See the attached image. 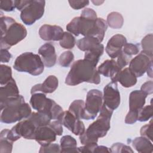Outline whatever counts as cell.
I'll return each mask as SVG.
<instances>
[{
	"label": "cell",
	"instance_id": "23",
	"mask_svg": "<svg viewBox=\"0 0 153 153\" xmlns=\"http://www.w3.org/2000/svg\"><path fill=\"white\" fill-rule=\"evenodd\" d=\"M60 152H78L76 140L70 135L63 136L60 141Z\"/></svg>",
	"mask_w": 153,
	"mask_h": 153
},
{
	"label": "cell",
	"instance_id": "8",
	"mask_svg": "<svg viewBox=\"0 0 153 153\" xmlns=\"http://www.w3.org/2000/svg\"><path fill=\"white\" fill-rule=\"evenodd\" d=\"M45 1L29 0V2L21 11L20 19L26 25H32L44 15Z\"/></svg>",
	"mask_w": 153,
	"mask_h": 153
},
{
	"label": "cell",
	"instance_id": "28",
	"mask_svg": "<svg viewBox=\"0 0 153 153\" xmlns=\"http://www.w3.org/2000/svg\"><path fill=\"white\" fill-rule=\"evenodd\" d=\"M11 68L5 65L0 66V84L2 85L7 84L12 79Z\"/></svg>",
	"mask_w": 153,
	"mask_h": 153
},
{
	"label": "cell",
	"instance_id": "39",
	"mask_svg": "<svg viewBox=\"0 0 153 153\" xmlns=\"http://www.w3.org/2000/svg\"><path fill=\"white\" fill-rule=\"evenodd\" d=\"M0 8L2 10L5 11H12L16 8L14 4V1L12 0H5L0 1Z\"/></svg>",
	"mask_w": 153,
	"mask_h": 153
},
{
	"label": "cell",
	"instance_id": "42",
	"mask_svg": "<svg viewBox=\"0 0 153 153\" xmlns=\"http://www.w3.org/2000/svg\"><path fill=\"white\" fill-rule=\"evenodd\" d=\"M137 112L129 111L125 118V123L128 124L135 123L137 121Z\"/></svg>",
	"mask_w": 153,
	"mask_h": 153
},
{
	"label": "cell",
	"instance_id": "31",
	"mask_svg": "<svg viewBox=\"0 0 153 153\" xmlns=\"http://www.w3.org/2000/svg\"><path fill=\"white\" fill-rule=\"evenodd\" d=\"M142 51L152 57V34L146 35L141 41Z\"/></svg>",
	"mask_w": 153,
	"mask_h": 153
},
{
	"label": "cell",
	"instance_id": "26",
	"mask_svg": "<svg viewBox=\"0 0 153 153\" xmlns=\"http://www.w3.org/2000/svg\"><path fill=\"white\" fill-rule=\"evenodd\" d=\"M106 23L113 29H120L123 25L124 19L123 16L118 12H111L107 16Z\"/></svg>",
	"mask_w": 153,
	"mask_h": 153
},
{
	"label": "cell",
	"instance_id": "10",
	"mask_svg": "<svg viewBox=\"0 0 153 153\" xmlns=\"http://www.w3.org/2000/svg\"><path fill=\"white\" fill-rule=\"evenodd\" d=\"M151 67H152V57L142 51L130 61L128 69L136 77H140Z\"/></svg>",
	"mask_w": 153,
	"mask_h": 153
},
{
	"label": "cell",
	"instance_id": "43",
	"mask_svg": "<svg viewBox=\"0 0 153 153\" xmlns=\"http://www.w3.org/2000/svg\"><path fill=\"white\" fill-rule=\"evenodd\" d=\"M140 90L146 95L151 94L153 93V82L152 81H148L142 84Z\"/></svg>",
	"mask_w": 153,
	"mask_h": 153
},
{
	"label": "cell",
	"instance_id": "17",
	"mask_svg": "<svg viewBox=\"0 0 153 153\" xmlns=\"http://www.w3.org/2000/svg\"><path fill=\"white\" fill-rule=\"evenodd\" d=\"M59 81L57 78L54 75H50L42 83L33 85L31 88L30 93L32 94L40 92L44 94L51 93L57 89Z\"/></svg>",
	"mask_w": 153,
	"mask_h": 153
},
{
	"label": "cell",
	"instance_id": "38",
	"mask_svg": "<svg viewBox=\"0 0 153 153\" xmlns=\"http://www.w3.org/2000/svg\"><path fill=\"white\" fill-rule=\"evenodd\" d=\"M140 135L141 136L145 137L150 140H152V121L149 124H146L142 126L140 128Z\"/></svg>",
	"mask_w": 153,
	"mask_h": 153
},
{
	"label": "cell",
	"instance_id": "7",
	"mask_svg": "<svg viewBox=\"0 0 153 153\" xmlns=\"http://www.w3.org/2000/svg\"><path fill=\"white\" fill-rule=\"evenodd\" d=\"M103 105L102 93L97 89H92L88 91L84 104L82 119L94 120Z\"/></svg>",
	"mask_w": 153,
	"mask_h": 153
},
{
	"label": "cell",
	"instance_id": "6",
	"mask_svg": "<svg viewBox=\"0 0 153 153\" xmlns=\"http://www.w3.org/2000/svg\"><path fill=\"white\" fill-rule=\"evenodd\" d=\"M13 68L19 72H27L37 76L43 72L44 65L39 55L32 52H26L17 56Z\"/></svg>",
	"mask_w": 153,
	"mask_h": 153
},
{
	"label": "cell",
	"instance_id": "40",
	"mask_svg": "<svg viewBox=\"0 0 153 153\" xmlns=\"http://www.w3.org/2000/svg\"><path fill=\"white\" fill-rule=\"evenodd\" d=\"M70 6L74 10H79L89 4V1H69Z\"/></svg>",
	"mask_w": 153,
	"mask_h": 153
},
{
	"label": "cell",
	"instance_id": "3",
	"mask_svg": "<svg viewBox=\"0 0 153 153\" xmlns=\"http://www.w3.org/2000/svg\"><path fill=\"white\" fill-rule=\"evenodd\" d=\"M84 82L95 84L100 82V76L96 66L85 59L74 62L65 78V84L71 86Z\"/></svg>",
	"mask_w": 153,
	"mask_h": 153
},
{
	"label": "cell",
	"instance_id": "1",
	"mask_svg": "<svg viewBox=\"0 0 153 153\" xmlns=\"http://www.w3.org/2000/svg\"><path fill=\"white\" fill-rule=\"evenodd\" d=\"M108 24L102 18H97L96 13L91 8H85L80 17L74 18L67 25L66 30L75 36H93L100 42L103 41Z\"/></svg>",
	"mask_w": 153,
	"mask_h": 153
},
{
	"label": "cell",
	"instance_id": "30",
	"mask_svg": "<svg viewBox=\"0 0 153 153\" xmlns=\"http://www.w3.org/2000/svg\"><path fill=\"white\" fill-rule=\"evenodd\" d=\"M152 106L151 105L143 107L138 112L137 120L144 122L149 120L152 117Z\"/></svg>",
	"mask_w": 153,
	"mask_h": 153
},
{
	"label": "cell",
	"instance_id": "29",
	"mask_svg": "<svg viewBox=\"0 0 153 153\" xmlns=\"http://www.w3.org/2000/svg\"><path fill=\"white\" fill-rule=\"evenodd\" d=\"M75 43V37L69 32H65L62 38L60 40V45L65 49L73 48Z\"/></svg>",
	"mask_w": 153,
	"mask_h": 153
},
{
	"label": "cell",
	"instance_id": "33",
	"mask_svg": "<svg viewBox=\"0 0 153 153\" xmlns=\"http://www.w3.org/2000/svg\"><path fill=\"white\" fill-rule=\"evenodd\" d=\"M13 142L9 140L2 133H0V152L2 153L12 152Z\"/></svg>",
	"mask_w": 153,
	"mask_h": 153
},
{
	"label": "cell",
	"instance_id": "9",
	"mask_svg": "<svg viewBox=\"0 0 153 153\" xmlns=\"http://www.w3.org/2000/svg\"><path fill=\"white\" fill-rule=\"evenodd\" d=\"M30 104L32 108L38 112L50 115L51 118L57 105L53 100L47 98L45 94L41 92L32 94L30 99Z\"/></svg>",
	"mask_w": 153,
	"mask_h": 153
},
{
	"label": "cell",
	"instance_id": "12",
	"mask_svg": "<svg viewBox=\"0 0 153 153\" xmlns=\"http://www.w3.org/2000/svg\"><path fill=\"white\" fill-rule=\"evenodd\" d=\"M103 103L112 110L117 109L120 103V94L116 82H111L103 88Z\"/></svg>",
	"mask_w": 153,
	"mask_h": 153
},
{
	"label": "cell",
	"instance_id": "32",
	"mask_svg": "<svg viewBox=\"0 0 153 153\" xmlns=\"http://www.w3.org/2000/svg\"><path fill=\"white\" fill-rule=\"evenodd\" d=\"M74 59V54L70 51H66L60 54L59 63L62 67H68Z\"/></svg>",
	"mask_w": 153,
	"mask_h": 153
},
{
	"label": "cell",
	"instance_id": "25",
	"mask_svg": "<svg viewBox=\"0 0 153 153\" xmlns=\"http://www.w3.org/2000/svg\"><path fill=\"white\" fill-rule=\"evenodd\" d=\"M27 118L33 123L36 128L39 127L48 125L52 120L50 115L39 112H32Z\"/></svg>",
	"mask_w": 153,
	"mask_h": 153
},
{
	"label": "cell",
	"instance_id": "15",
	"mask_svg": "<svg viewBox=\"0 0 153 153\" xmlns=\"http://www.w3.org/2000/svg\"><path fill=\"white\" fill-rule=\"evenodd\" d=\"M56 133L49 126L38 127L35 131V140L41 145L46 146L56 139Z\"/></svg>",
	"mask_w": 153,
	"mask_h": 153
},
{
	"label": "cell",
	"instance_id": "46",
	"mask_svg": "<svg viewBox=\"0 0 153 153\" xmlns=\"http://www.w3.org/2000/svg\"><path fill=\"white\" fill-rule=\"evenodd\" d=\"M93 152H111V150L105 146H97Z\"/></svg>",
	"mask_w": 153,
	"mask_h": 153
},
{
	"label": "cell",
	"instance_id": "27",
	"mask_svg": "<svg viewBox=\"0 0 153 153\" xmlns=\"http://www.w3.org/2000/svg\"><path fill=\"white\" fill-rule=\"evenodd\" d=\"M84 102L82 100H75L71 103L69 110L77 119H82L84 108Z\"/></svg>",
	"mask_w": 153,
	"mask_h": 153
},
{
	"label": "cell",
	"instance_id": "37",
	"mask_svg": "<svg viewBox=\"0 0 153 153\" xmlns=\"http://www.w3.org/2000/svg\"><path fill=\"white\" fill-rule=\"evenodd\" d=\"M117 57H118V59H117V63L118 68L121 70H122L123 68H124L126 66H127L128 64V63L130 61V59H131V56H129L124 54L123 52V51Z\"/></svg>",
	"mask_w": 153,
	"mask_h": 153
},
{
	"label": "cell",
	"instance_id": "2",
	"mask_svg": "<svg viewBox=\"0 0 153 153\" xmlns=\"http://www.w3.org/2000/svg\"><path fill=\"white\" fill-rule=\"evenodd\" d=\"M113 111L103 103L97 120L79 135V140L82 145L94 148L97 146L98 139L105 136L110 129V121Z\"/></svg>",
	"mask_w": 153,
	"mask_h": 153
},
{
	"label": "cell",
	"instance_id": "24",
	"mask_svg": "<svg viewBox=\"0 0 153 153\" xmlns=\"http://www.w3.org/2000/svg\"><path fill=\"white\" fill-rule=\"evenodd\" d=\"M133 148L139 152H152L153 146L151 140L141 136L137 137L132 142Z\"/></svg>",
	"mask_w": 153,
	"mask_h": 153
},
{
	"label": "cell",
	"instance_id": "20",
	"mask_svg": "<svg viewBox=\"0 0 153 153\" xmlns=\"http://www.w3.org/2000/svg\"><path fill=\"white\" fill-rule=\"evenodd\" d=\"M147 95L141 90H134L129 96V111L137 112L145 103Z\"/></svg>",
	"mask_w": 153,
	"mask_h": 153
},
{
	"label": "cell",
	"instance_id": "18",
	"mask_svg": "<svg viewBox=\"0 0 153 153\" xmlns=\"http://www.w3.org/2000/svg\"><path fill=\"white\" fill-rule=\"evenodd\" d=\"M111 81L116 82H119L124 87L128 88L136 84L137 77L128 68H126L121 70Z\"/></svg>",
	"mask_w": 153,
	"mask_h": 153
},
{
	"label": "cell",
	"instance_id": "34",
	"mask_svg": "<svg viewBox=\"0 0 153 153\" xmlns=\"http://www.w3.org/2000/svg\"><path fill=\"white\" fill-rule=\"evenodd\" d=\"M109 149L111 152H133V151L129 146L124 145L122 143H114Z\"/></svg>",
	"mask_w": 153,
	"mask_h": 153
},
{
	"label": "cell",
	"instance_id": "41",
	"mask_svg": "<svg viewBox=\"0 0 153 153\" xmlns=\"http://www.w3.org/2000/svg\"><path fill=\"white\" fill-rule=\"evenodd\" d=\"M56 132V134L58 136H60L63 133V127L62 123L59 121H53L52 122H50L48 124Z\"/></svg>",
	"mask_w": 153,
	"mask_h": 153
},
{
	"label": "cell",
	"instance_id": "21",
	"mask_svg": "<svg viewBox=\"0 0 153 153\" xmlns=\"http://www.w3.org/2000/svg\"><path fill=\"white\" fill-rule=\"evenodd\" d=\"M19 91L15 80L12 78L7 84L1 86L0 103L19 96Z\"/></svg>",
	"mask_w": 153,
	"mask_h": 153
},
{
	"label": "cell",
	"instance_id": "14",
	"mask_svg": "<svg viewBox=\"0 0 153 153\" xmlns=\"http://www.w3.org/2000/svg\"><path fill=\"white\" fill-rule=\"evenodd\" d=\"M64 32L62 28L57 25H44L39 30V35L41 38L44 41H60Z\"/></svg>",
	"mask_w": 153,
	"mask_h": 153
},
{
	"label": "cell",
	"instance_id": "35",
	"mask_svg": "<svg viewBox=\"0 0 153 153\" xmlns=\"http://www.w3.org/2000/svg\"><path fill=\"white\" fill-rule=\"evenodd\" d=\"M123 52L129 56H131L132 55H136L139 53V49L137 45L133 44L131 43H126L123 47Z\"/></svg>",
	"mask_w": 153,
	"mask_h": 153
},
{
	"label": "cell",
	"instance_id": "36",
	"mask_svg": "<svg viewBox=\"0 0 153 153\" xmlns=\"http://www.w3.org/2000/svg\"><path fill=\"white\" fill-rule=\"evenodd\" d=\"M39 153L60 152V147L57 143H50L46 146H41Z\"/></svg>",
	"mask_w": 153,
	"mask_h": 153
},
{
	"label": "cell",
	"instance_id": "16",
	"mask_svg": "<svg viewBox=\"0 0 153 153\" xmlns=\"http://www.w3.org/2000/svg\"><path fill=\"white\" fill-rule=\"evenodd\" d=\"M38 54L41 56L44 66L51 68L54 66L57 60L55 48L51 43H45L38 50Z\"/></svg>",
	"mask_w": 153,
	"mask_h": 153
},
{
	"label": "cell",
	"instance_id": "45",
	"mask_svg": "<svg viewBox=\"0 0 153 153\" xmlns=\"http://www.w3.org/2000/svg\"><path fill=\"white\" fill-rule=\"evenodd\" d=\"M29 2V0H16L14 1V4L16 6V8H17L19 10L22 11L25 6Z\"/></svg>",
	"mask_w": 153,
	"mask_h": 153
},
{
	"label": "cell",
	"instance_id": "5",
	"mask_svg": "<svg viewBox=\"0 0 153 153\" xmlns=\"http://www.w3.org/2000/svg\"><path fill=\"white\" fill-rule=\"evenodd\" d=\"M1 49L8 50L25 38V27L10 17L1 16Z\"/></svg>",
	"mask_w": 153,
	"mask_h": 153
},
{
	"label": "cell",
	"instance_id": "13",
	"mask_svg": "<svg viewBox=\"0 0 153 153\" xmlns=\"http://www.w3.org/2000/svg\"><path fill=\"white\" fill-rule=\"evenodd\" d=\"M127 43L126 37L121 34L112 36L108 41L105 51L112 59L117 57L122 52L123 46Z\"/></svg>",
	"mask_w": 153,
	"mask_h": 153
},
{
	"label": "cell",
	"instance_id": "19",
	"mask_svg": "<svg viewBox=\"0 0 153 153\" xmlns=\"http://www.w3.org/2000/svg\"><path fill=\"white\" fill-rule=\"evenodd\" d=\"M76 45L80 50L85 52L104 49V45L93 36H84L77 41Z\"/></svg>",
	"mask_w": 153,
	"mask_h": 153
},
{
	"label": "cell",
	"instance_id": "44",
	"mask_svg": "<svg viewBox=\"0 0 153 153\" xmlns=\"http://www.w3.org/2000/svg\"><path fill=\"white\" fill-rule=\"evenodd\" d=\"M11 58V54L8 50L1 49V62L2 63H8Z\"/></svg>",
	"mask_w": 153,
	"mask_h": 153
},
{
	"label": "cell",
	"instance_id": "22",
	"mask_svg": "<svg viewBox=\"0 0 153 153\" xmlns=\"http://www.w3.org/2000/svg\"><path fill=\"white\" fill-rule=\"evenodd\" d=\"M121 71L117 62L113 59L104 61L97 68V72L106 77H110L112 79Z\"/></svg>",
	"mask_w": 153,
	"mask_h": 153
},
{
	"label": "cell",
	"instance_id": "4",
	"mask_svg": "<svg viewBox=\"0 0 153 153\" xmlns=\"http://www.w3.org/2000/svg\"><path fill=\"white\" fill-rule=\"evenodd\" d=\"M1 121L11 124L27 118L32 113L31 108L22 95L0 103Z\"/></svg>",
	"mask_w": 153,
	"mask_h": 153
},
{
	"label": "cell",
	"instance_id": "11",
	"mask_svg": "<svg viewBox=\"0 0 153 153\" xmlns=\"http://www.w3.org/2000/svg\"><path fill=\"white\" fill-rule=\"evenodd\" d=\"M57 120L76 136L82 134L85 130L83 122L77 119L69 111H63Z\"/></svg>",
	"mask_w": 153,
	"mask_h": 153
}]
</instances>
